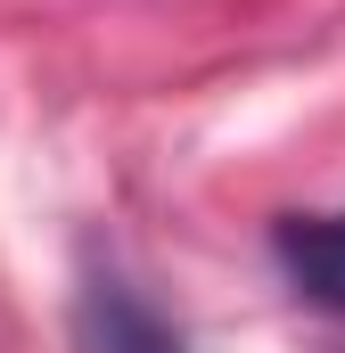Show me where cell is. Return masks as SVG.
Masks as SVG:
<instances>
[{
  "label": "cell",
  "mask_w": 345,
  "mask_h": 353,
  "mask_svg": "<svg viewBox=\"0 0 345 353\" xmlns=\"http://www.w3.org/2000/svg\"><path fill=\"white\" fill-rule=\"evenodd\" d=\"M75 345L83 353H181L165 337V321L124 279H90L83 296H75Z\"/></svg>",
  "instance_id": "7a4b0ae2"
},
{
  "label": "cell",
  "mask_w": 345,
  "mask_h": 353,
  "mask_svg": "<svg viewBox=\"0 0 345 353\" xmlns=\"http://www.w3.org/2000/svg\"><path fill=\"white\" fill-rule=\"evenodd\" d=\"M271 263L288 288L321 312H345V205L337 214H279L271 222Z\"/></svg>",
  "instance_id": "6da1fadb"
}]
</instances>
